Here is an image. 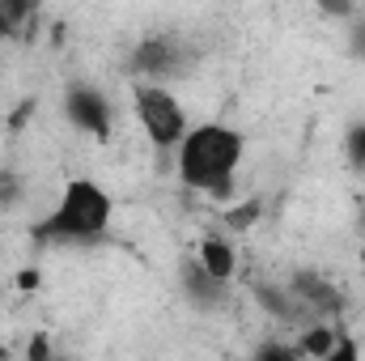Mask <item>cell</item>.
I'll use <instances>...</instances> for the list:
<instances>
[{"instance_id": "obj_1", "label": "cell", "mask_w": 365, "mask_h": 361, "mask_svg": "<svg viewBox=\"0 0 365 361\" xmlns=\"http://www.w3.org/2000/svg\"><path fill=\"white\" fill-rule=\"evenodd\" d=\"M247 153V141L238 128L230 123H195L187 128L179 145V179L182 187L225 204L234 195V179H238V162Z\"/></svg>"}, {"instance_id": "obj_2", "label": "cell", "mask_w": 365, "mask_h": 361, "mask_svg": "<svg viewBox=\"0 0 365 361\" xmlns=\"http://www.w3.org/2000/svg\"><path fill=\"white\" fill-rule=\"evenodd\" d=\"M115 217V200L102 183L93 179H68L56 208L34 225L38 247H68V243H98Z\"/></svg>"}, {"instance_id": "obj_3", "label": "cell", "mask_w": 365, "mask_h": 361, "mask_svg": "<svg viewBox=\"0 0 365 361\" xmlns=\"http://www.w3.org/2000/svg\"><path fill=\"white\" fill-rule=\"evenodd\" d=\"M132 111H136L140 132H145L158 149H179L182 136H187V128H191L182 102L166 90V86H140V81H136V90H132Z\"/></svg>"}, {"instance_id": "obj_4", "label": "cell", "mask_w": 365, "mask_h": 361, "mask_svg": "<svg viewBox=\"0 0 365 361\" xmlns=\"http://www.w3.org/2000/svg\"><path fill=\"white\" fill-rule=\"evenodd\" d=\"M187 47H182L175 34H145L132 56H128V68L140 77V86H162L166 77H179L187 73Z\"/></svg>"}, {"instance_id": "obj_5", "label": "cell", "mask_w": 365, "mask_h": 361, "mask_svg": "<svg viewBox=\"0 0 365 361\" xmlns=\"http://www.w3.org/2000/svg\"><path fill=\"white\" fill-rule=\"evenodd\" d=\"M64 115H68V123L77 132H86L93 141H110V132H115V106H110V98L98 86H86V81L64 93Z\"/></svg>"}, {"instance_id": "obj_6", "label": "cell", "mask_w": 365, "mask_h": 361, "mask_svg": "<svg viewBox=\"0 0 365 361\" xmlns=\"http://www.w3.org/2000/svg\"><path fill=\"white\" fill-rule=\"evenodd\" d=\"M289 293L310 310V319H323V315H340V310H344V293H340L327 276H319V272H310V268L293 272Z\"/></svg>"}, {"instance_id": "obj_7", "label": "cell", "mask_w": 365, "mask_h": 361, "mask_svg": "<svg viewBox=\"0 0 365 361\" xmlns=\"http://www.w3.org/2000/svg\"><path fill=\"white\" fill-rule=\"evenodd\" d=\"M191 260L208 272L212 280H221V285L238 272V251H234V243H230V238H217V234H204Z\"/></svg>"}, {"instance_id": "obj_8", "label": "cell", "mask_w": 365, "mask_h": 361, "mask_svg": "<svg viewBox=\"0 0 365 361\" xmlns=\"http://www.w3.org/2000/svg\"><path fill=\"white\" fill-rule=\"evenodd\" d=\"M255 302L272 315V319H280V323H319V319H310V310L284 289V285H255Z\"/></svg>"}, {"instance_id": "obj_9", "label": "cell", "mask_w": 365, "mask_h": 361, "mask_svg": "<svg viewBox=\"0 0 365 361\" xmlns=\"http://www.w3.org/2000/svg\"><path fill=\"white\" fill-rule=\"evenodd\" d=\"M182 293H187L195 306H217V302H225V285L212 280L195 260H182Z\"/></svg>"}, {"instance_id": "obj_10", "label": "cell", "mask_w": 365, "mask_h": 361, "mask_svg": "<svg viewBox=\"0 0 365 361\" xmlns=\"http://www.w3.org/2000/svg\"><path fill=\"white\" fill-rule=\"evenodd\" d=\"M336 340H340V327L327 323V319H319V323L302 327V340H297L293 349H297V357L302 361H319V357H327V353L336 349Z\"/></svg>"}, {"instance_id": "obj_11", "label": "cell", "mask_w": 365, "mask_h": 361, "mask_svg": "<svg viewBox=\"0 0 365 361\" xmlns=\"http://www.w3.org/2000/svg\"><path fill=\"white\" fill-rule=\"evenodd\" d=\"M30 17H34V9L26 0H0V39H17Z\"/></svg>"}, {"instance_id": "obj_12", "label": "cell", "mask_w": 365, "mask_h": 361, "mask_svg": "<svg viewBox=\"0 0 365 361\" xmlns=\"http://www.w3.org/2000/svg\"><path fill=\"white\" fill-rule=\"evenodd\" d=\"M251 361H302L297 357V349L293 345H284V340H264L259 349H255V357Z\"/></svg>"}, {"instance_id": "obj_13", "label": "cell", "mask_w": 365, "mask_h": 361, "mask_svg": "<svg viewBox=\"0 0 365 361\" xmlns=\"http://www.w3.org/2000/svg\"><path fill=\"white\" fill-rule=\"evenodd\" d=\"M344 149H349V162L365 175V123H353L349 136H344Z\"/></svg>"}, {"instance_id": "obj_14", "label": "cell", "mask_w": 365, "mask_h": 361, "mask_svg": "<svg viewBox=\"0 0 365 361\" xmlns=\"http://www.w3.org/2000/svg\"><path fill=\"white\" fill-rule=\"evenodd\" d=\"M319 361H361V349H357V340L340 327V340H336V349L327 353V357H319Z\"/></svg>"}, {"instance_id": "obj_15", "label": "cell", "mask_w": 365, "mask_h": 361, "mask_svg": "<svg viewBox=\"0 0 365 361\" xmlns=\"http://www.w3.org/2000/svg\"><path fill=\"white\" fill-rule=\"evenodd\" d=\"M225 217H230V225H238V230H247V225H251V221L259 217V204H242V208H230Z\"/></svg>"}, {"instance_id": "obj_16", "label": "cell", "mask_w": 365, "mask_h": 361, "mask_svg": "<svg viewBox=\"0 0 365 361\" xmlns=\"http://www.w3.org/2000/svg\"><path fill=\"white\" fill-rule=\"evenodd\" d=\"M26 361H56L51 345H47V336H34V340H30V353H26Z\"/></svg>"}, {"instance_id": "obj_17", "label": "cell", "mask_w": 365, "mask_h": 361, "mask_svg": "<svg viewBox=\"0 0 365 361\" xmlns=\"http://www.w3.org/2000/svg\"><path fill=\"white\" fill-rule=\"evenodd\" d=\"M17 191H21V187H17L13 175H0V200H4V204H13V200H17Z\"/></svg>"}, {"instance_id": "obj_18", "label": "cell", "mask_w": 365, "mask_h": 361, "mask_svg": "<svg viewBox=\"0 0 365 361\" xmlns=\"http://www.w3.org/2000/svg\"><path fill=\"white\" fill-rule=\"evenodd\" d=\"M353 51H357V56L365 60V17L357 21V26H353Z\"/></svg>"}, {"instance_id": "obj_19", "label": "cell", "mask_w": 365, "mask_h": 361, "mask_svg": "<svg viewBox=\"0 0 365 361\" xmlns=\"http://www.w3.org/2000/svg\"><path fill=\"white\" fill-rule=\"evenodd\" d=\"M34 285H38V276H34V268H26L21 272V289H34Z\"/></svg>"}, {"instance_id": "obj_20", "label": "cell", "mask_w": 365, "mask_h": 361, "mask_svg": "<svg viewBox=\"0 0 365 361\" xmlns=\"http://www.w3.org/2000/svg\"><path fill=\"white\" fill-rule=\"evenodd\" d=\"M361 272H365V247H361Z\"/></svg>"}, {"instance_id": "obj_21", "label": "cell", "mask_w": 365, "mask_h": 361, "mask_svg": "<svg viewBox=\"0 0 365 361\" xmlns=\"http://www.w3.org/2000/svg\"><path fill=\"white\" fill-rule=\"evenodd\" d=\"M361 230H365V208H361Z\"/></svg>"}]
</instances>
